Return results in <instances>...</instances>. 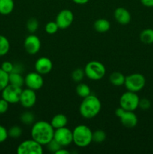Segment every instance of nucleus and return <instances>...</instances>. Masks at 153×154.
<instances>
[{
    "instance_id": "nucleus-1",
    "label": "nucleus",
    "mask_w": 153,
    "mask_h": 154,
    "mask_svg": "<svg viewBox=\"0 0 153 154\" xmlns=\"http://www.w3.org/2000/svg\"><path fill=\"white\" fill-rule=\"evenodd\" d=\"M55 129L50 123L40 120L33 123L31 130V136L32 139L38 142L41 145H46L53 139Z\"/></svg>"
},
{
    "instance_id": "nucleus-2",
    "label": "nucleus",
    "mask_w": 153,
    "mask_h": 154,
    "mask_svg": "<svg viewBox=\"0 0 153 154\" xmlns=\"http://www.w3.org/2000/svg\"><path fill=\"white\" fill-rule=\"evenodd\" d=\"M101 110V102L100 99L94 95H89L83 98L80 105V114L86 119L95 117Z\"/></svg>"
},
{
    "instance_id": "nucleus-3",
    "label": "nucleus",
    "mask_w": 153,
    "mask_h": 154,
    "mask_svg": "<svg viewBox=\"0 0 153 154\" xmlns=\"http://www.w3.org/2000/svg\"><path fill=\"white\" fill-rule=\"evenodd\" d=\"M73 142L79 147H86L92 141V131L86 125H78L74 129Z\"/></svg>"
},
{
    "instance_id": "nucleus-4",
    "label": "nucleus",
    "mask_w": 153,
    "mask_h": 154,
    "mask_svg": "<svg viewBox=\"0 0 153 154\" xmlns=\"http://www.w3.org/2000/svg\"><path fill=\"white\" fill-rule=\"evenodd\" d=\"M85 75L92 81H99L106 75L104 65L98 61H91L87 63L84 69Z\"/></svg>"
},
{
    "instance_id": "nucleus-5",
    "label": "nucleus",
    "mask_w": 153,
    "mask_h": 154,
    "mask_svg": "<svg viewBox=\"0 0 153 154\" xmlns=\"http://www.w3.org/2000/svg\"><path fill=\"white\" fill-rule=\"evenodd\" d=\"M124 84L128 91L137 93L145 87L146 78L142 74L134 73L125 77Z\"/></svg>"
},
{
    "instance_id": "nucleus-6",
    "label": "nucleus",
    "mask_w": 153,
    "mask_h": 154,
    "mask_svg": "<svg viewBox=\"0 0 153 154\" xmlns=\"http://www.w3.org/2000/svg\"><path fill=\"white\" fill-rule=\"evenodd\" d=\"M140 98L136 93L128 91L123 93L119 99V105L121 108L125 111H134L139 108Z\"/></svg>"
},
{
    "instance_id": "nucleus-7",
    "label": "nucleus",
    "mask_w": 153,
    "mask_h": 154,
    "mask_svg": "<svg viewBox=\"0 0 153 154\" xmlns=\"http://www.w3.org/2000/svg\"><path fill=\"white\" fill-rule=\"evenodd\" d=\"M16 153L18 154H43V145L32 138L26 140L19 144Z\"/></svg>"
},
{
    "instance_id": "nucleus-8",
    "label": "nucleus",
    "mask_w": 153,
    "mask_h": 154,
    "mask_svg": "<svg viewBox=\"0 0 153 154\" xmlns=\"http://www.w3.org/2000/svg\"><path fill=\"white\" fill-rule=\"evenodd\" d=\"M22 87L9 84L2 91V98L7 101L9 104H16L20 102Z\"/></svg>"
},
{
    "instance_id": "nucleus-9",
    "label": "nucleus",
    "mask_w": 153,
    "mask_h": 154,
    "mask_svg": "<svg viewBox=\"0 0 153 154\" xmlns=\"http://www.w3.org/2000/svg\"><path fill=\"white\" fill-rule=\"evenodd\" d=\"M116 115L119 117L122 124L128 128H133L137 125V116L134 111H125L122 108H118L116 110Z\"/></svg>"
},
{
    "instance_id": "nucleus-10",
    "label": "nucleus",
    "mask_w": 153,
    "mask_h": 154,
    "mask_svg": "<svg viewBox=\"0 0 153 154\" xmlns=\"http://www.w3.org/2000/svg\"><path fill=\"white\" fill-rule=\"evenodd\" d=\"M53 139L62 147H67L73 142V132L66 126L55 129Z\"/></svg>"
},
{
    "instance_id": "nucleus-11",
    "label": "nucleus",
    "mask_w": 153,
    "mask_h": 154,
    "mask_svg": "<svg viewBox=\"0 0 153 154\" xmlns=\"http://www.w3.org/2000/svg\"><path fill=\"white\" fill-rule=\"evenodd\" d=\"M74 21V14L69 9L62 10L57 14L56 18V22L58 25V28L61 29H68L72 24Z\"/></svg>"
},
{
    "instance_id": "nucleus-12",
    "label": "nucleus",
    "mask_w": 153,
    "mask_h": 154,
    "mask_svg": "<svg viewBox=\"0 0 153 154\" xmlns=\"http://www.w3.org/2000/svg\"><path fill=\"white\" fill-rule=\"evenodd\" d=\"M25 84L28 88L33 90H38L43 87L44 78L38 72H30L25 77Z\"/></svg>"
},
{
    "instance_id": "nucleus-13",
    "label": "nucleus",
    "mask_w": 153,
    "mask_h": 154,
    "mask_svg": "<svg viewBox=\"0 0 153 154\" xmlns=\"http://www.w3.org/2000/svg\"><path fill=\"white\" fill-rule=\"evenodd\" d=\"M41 47V42L40 38L35 35H29L27 36L24 42V48L28 54L34 55L39 52Z\"/></svg>"
},
{
    "instance_id": "nucleus-14",
    "label": "nucleus",
    "mask_w": 153,
    "mask_h": 154,
    "mask_svg": "<svg viewBox=\"0 0 153 154\" xmlns=\"http://www.w3.org/2000/svg\"><path fill=\"white\" fill-rule=\"evenodd\" d=\"M36 101H37V96H36L35 90H33L29 88L22 90L20 99V103L23 108H32L35 105Z\"/></svg>"
},
{
    "instance_id": "nucleus-15",
    "label": "nucleus",
    "mask_w": 153,
    "mask_h": 154,
    "mask_svg": "<svg viewBox=\"0 0 153 154\" xmlns=\"http://www.w3.org/2000/svg\"><path fill=\"white\" fill-rule=\"evenodd\" d=\"M53 64L50 59L48 57H42L38 59L34 64V69L36 72L40 75H46L52 71Z\"/></svg>"
},
{
    "instance_id": "nucleus-16",
    "label": "nucleus",
    "mask_w": 153,
    "mask_h": 154,
    "mask_svg": "<svg viewBox=\"0 0 153 154\" xmlns=\"http://www.w3.org/2000/svg\"><path fill=\"white\" fill-rule=\"evenodd\" d=\"M114 17L118 23L122 25H127L130 22L131 15L126 8L122 7L117 8L114 12Z\"/></svg>"
},
{
    "instance_id": "nucleus-17",
    "label": "nucleus",
    "mask_w": 153,
    "mask_h": 154,
    "mask_svg": "<svg viewBox=\"0 0 153 154\" xmlns=\"http://www.w3.org/2000/svg\"><path fill=\"white\" fill-rule=\"evenodd\" d=\"M50 123L55 129L64 127L68 124V118L64 114H58L52 117Z\"/></svg>"
},
{
    "instance_id": "nucleus-18",
    "label": "nucleus",
    "mask_w": 153,
    "mask_h": 154,
    "mask_svg": "<svg viewBox=\"0 0 153 154\" xmlns=\"http://www.w3.org/2000/svg\"><path fill=\"white\" fill-rule=\"evenodd\" d=\"M14 8V0H0V14L2 15H8Z\"/></svg>"
},
{
    "instance_id": "nucleus-19",
    "label": "nucleus",
    "mask_w": 153,
    "mask_h": 154,
    "mask_svg": "<svg viewBox=\"0 0 153 154\" xmlns=\"http://www.w3.org/2000/svg\"><path fill=\"white\" fill-rule=\"evenodd\" d=\"M94 28L98 32H106L110 29V23L109 22V20L104 18L98 19L94 22Z\"/></svg>"
},
{
    "instance_id": "nucleus-20",
    "label": "nucleus",
    "mask_w": 153,
    "mask_h": 154,
    "mask_svg": "<svg viewBox=\"0 0 153 154\" xmlns=\"http://www.w3.org/2000/svg\"><path fill=\"white\" fill-rule=\"evenodd\" d=\"M9 84L22 87L25 84V78L22 76L21 73L11 72L9 74Z\"/></svg>"
},
{
    "instance_id": "nucleus-21",
    "label": "nucleus",
    "mask_w": 153,
    "mask_h": 154,
    "mask_svg": "<svg viewBox=\"0 0 153 154\" xmlns=\"http://www.w3.org/2000/svg\"><path fill=\"white\" fill-rule=\"evenodd\" d=\"M124 81H125V77L121 72H115L111 74L110 76V81L114 86L119 87L123 85L124 84Z\"/></svg>"
},
{
    "instance_id": "nucleus-22",
    "label": "nucleus",
    "mask_w": 153,
    "mask_h": 154,
    "mask_svg": "<svg viewBox=\"0 0 153 154\" xmlns=\"http://www.w3.org/2000/svg\"><path fill=\"white\" fill-rule=\"evenodd\" d=\"M141 42L144 44L150 45L153 43V29H146L141 32L140 35Z\"/></svg>"
},
{
    "instance_id": "nucleus-23",
    "label": "nucleus",
    "mask_w": 153,
    "mask_h": 154,
    "mask_svg": "<svg viewBox=\"0 0 153 154\" xmlns=\"http://www.w3.org/2000/svg\"><path fill=\"white\" fill-rule=\"evenodd\" d=\"M76 94L81 98H86L88 96L91 95V89L87 84H83V83H79L76 87Z\"/></svg>"
},
{
    "instance_id": "nucleus-24",
    "label": "nucleus",
    "mask_w": 153,
    "mask_h": 154,
    "mask_svg": "<svg viewBox=\"0 0 153 154\" xmlns=\"http://www.w3.org/2000/svg\"><path fill=\"white\" fill-rule=\"evenodd\" d=\"M10 45L8 39L4 35H0V57L8 54L10 51Z\"/></svg>"
},
{
    "instance_id": "nucleus-25",
    "label": "nucleus",
    "mask_w": 153,
    "mask_h": 154,
    "mask_svg": "<svg viewBox=\"0 0 153 154\" xmlns=\"http://www.w3.org/2000/svg\"><path fill=\"white\" fill-rule=\"evenodd\" d=\"M106 138V132L101 129H97L92 132V141L100 144V143L104 142Z\"/></svg>"
},
{
    "instance_id": "nucleus-26",
    "label": "nucleus",
    "mask_w": 153,
    "mask_h": 154,
    "mask_svg": "<svg viewBox=\"0 0 153 154\" xmlns=\"http://www.w3.org/2000/svg\"><path fill=\"white\" fill-rule=\"evenodd\" d=\"M20 121L25 125L33 124L34 122V115L30 111H25L20 115Z\"/></svg>"
},
{
    "instance_id": "nucleus-27",
    "label": "nucleus",
    "mask_w": 153,
    "mask_h": 154,
    "mask_svg": "<svg viewBox=\"0 0 153 154\" xmlns=\"http://www.w3.org/2000/svg\"><path fill=\"white\" fill-rule=\"evenodd\" d=\"M9 84V74L0 68V92L2 91Z\"/></svg>"
},
{
    "instance_id": "nucleus-28",
    "label": "nucleus",
    "mask_w": 153,
    "mask_h": 154,
    "mask_svg": "<svg viewBox=\"0 0 153 154\" xmlns=\"http://www.w3.org/2000/svg\"><path fill=\"white\" fill-rule=\"evenodd\" d=\"M39 26V23L36 18L32 17L28 20L26 23V29L30 33H34L38 30Z\"/></svg>"
},
{
    "instance_id": "nucleus-29",
    "label": "nucleus",
    "mask_w": 153,
    "mask_h": 154,
    "mask_svg": "<svg viewBox=\"0 0 153 154\" xmlns=\"http://www.w3.org/2000/svg\"><path fill=\"white\" fill-rule=\"evenodd\" d=\"M8 136L12 138H18L22 135V129L19 126H13L8 130Z\"/></svg>"
},
{
    "instance_id": "nucleus-30",
    "label": "nucleus",
    "mask_w": 153,
    "mask_h": 154,
    "mask_svg": "<svg viewBox=\"0 0 153 154\" xmlns=\"http://www.w3.org/2000/svg\"><path fill=\"white\" fill-rule=\"evenodd\" d=\"M85 76V72L84 69H76L71 74V78L74 82L80 83L82 81Z\"/></svg>"
},
{
    "instance_id": "nucleus-31",
    "label": "nucleus",
    "mask_w": 153,
    "mask_h": 154,
    "mask_svg": "<svg viewBox=\"0 0 153 154\" xmlns=\"http://www.w3.org/2000/svg\"><path fill=\"white\" fill-rule=\"evenodd\" d=\"M58 26L57 25L56 22H53V21H50V22L47 23L46 25L45 26V31L46 32V33L50 35H53L55 33L57 32V31L58 30Z\"/></svg>"
},
{
    "instance_id": "nucleus-32",
    "label": "nucleus",
    "mask_w": 153,
    "mask_h": 154,
    "mask_svg": "<svg viewBox=\"0 0 153 154\" xmlns=\"http://www.w3.org/2000/svg\"><path fill=\"white\" fill-rule=\"evenodd\" d=\"M46 146H47L48 150H49L50 152H51V153H56L60 148L62 147L58 142H57L56 141H55L54 139H52V141H50V142L46 144Z\"/></svg>"
},
{
    "instance_id": "nucleus-33",
    "label": "nucleus",
    "mask_w": 153,
    "mask_h": 154,
    "mask_svg": "<svg viewBox=\"0 0 153 154\" xmlns=\"http://www.w3.org/2000/svg\"><path fill=\"white\" fill-rule=\"evenodd\" d=\"M1 69H2L3 71H4L5 72H7L8 74H10L13 72L14 64L9 61L3 62L2 64Z\"/></svg>"
},
{
    "instance_id": "nucleus-34",
    "label": "nucleus",
    "mask_w": 153,
    "mask_h": 154,
    "mask_svg": "<svg viewBox=\"0 0 153 154\" xmlns=\"http://www.w3.org/2000/svg\"><path fill=\"white\" fill-rule=\"evenodd\" d=\"M8 132L4 126L0 125V143H3L8 138Z\"/></svg>"
},
{
    "instance_id": "nucleus-35",
    "label": "nucleus",
    "mask_w": 153,
    "mask_h": 154,
    "mask_svg": "<svg viewBox=\"0 0 153 154\" xmlns=\"http://www.w3.org/2000/svg\"><path fill=\"white\" fill-rule=\"evenodd\" d=\"M150 107H151V102L148 99L143 98V99H140L139 108H140L142 110H148L149 109Z\"/></svg>"
},
{
    "instance_id": "nucleus-36",
    "label": "nucleus",
    "mask_w": 153,
    "mask_h": 154,
    "mask_svg": "<svg viewBox=\"0 0 153 154\" xmlns=\"http://www.w3.org/2000/svg\"><path fill=\"white\" fill-rule=\"evenodd\" d=\"M9 103L4 99H0V114H4L8 111Z\"/></svg>"
},
{
    "instance_id": "nucleus-37",
    "label": "nucleus",
    "mask_w": 153,
    "mask_h": 154,
    "mask_svg": "<svg viewBox=\"0 0 153 154\" xmlns=\"http://www.w3.org/2000/svg\"><path fill=\"white\" fill-rule=\"evenodd\" d=\"M141 3L142 5L146 6L148 8H152L153 7V0H140Z\"/></svg>"
},
{
    "instance_id": "nucleus-38",
    "label": "nucleus",
    "mask_w": 153,
    "mask_h": 154,
    "mask_svg": "<svg viewBox=\"0 0 153 154\" xmlns=\"http://www.w3.org/2000/svg\"><path fill=\"white\" fill-rule=\"evenodd\" d=\"M22 66L20 64H16V65H14V69L13 72H17V73H21L22 72Z\"/></svg>"
},
{
    "instance_id": "nucleus-39",
    "label": "nucleus",
    "mask_w": 153,
    "mask_h": 154,
    "mask_svg": "<svg viewBox=\"0 0 153 154\" xmlns=\"http://www.w3.org/2000/svg\"><path fill=\"white\" fill-rule=\"evenodd\" d=\"M69 153H70V152H69L68 150L63 148V147H62V148H60L59 150L56 153V154H69Z\"/></svg>"
},
{
    "instance_id": "nucleus-40",
    "label": "nucleus",
    "mask_w": 153,
    "mask_h": 154,
    "mask_svg": "<svg viewBox=\"0 0 153 154\" xmlns=\"http://www.w3.org/2000/svg\"><path fill=\"white\" fill-rule=\"evenodd\" d=\"M74 3L78 5H85L88 2L89 0H72Z\"/></svg>"
}]
</instances>
